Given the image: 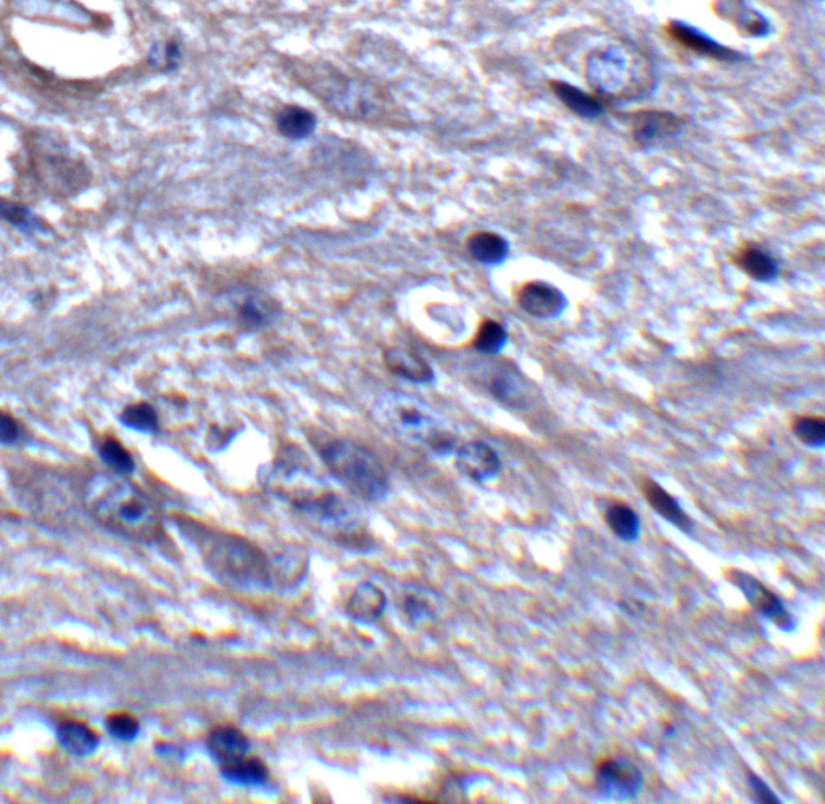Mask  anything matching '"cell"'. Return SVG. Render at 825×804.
Wrapping results in <instances>:
<instances>
[{
    "label": "cell",
    "mask_w": 825,
    "mask_h": 804,
    "mask_svg": "<svg viewBox=\"0 0 825 804\" xmlns=\"http://www.w3.org/2000/svg\"><path fill=\"white\" fill-rule=\"evenodd\" d=\"M89 510L113 532L137 542L157 540L162 519L155 503L123 474L100 473L86 487Z\"/></svg>",
    "instance_id": "6da1fadb"
},
{
    "label": "cell",
    "mask_w": 825,
    "mask_h": 804,
    "mask_svg": "<svg viewBox=\"0 0 825 804\" xmlns=\"http://www.w3.org/2000/svg\"><path fill=\"white\" fill-rule=\"evenodd\" d=\"M192 532L199 539L205 566L218 581L242 590H262L270 585L271 566L257 545L239 535L202 526Z\"/></svg>",
    "instance_id": "7a4b0ae2"
},
{
    "label": "cell",
    "mask_w": 825,
    "mask_h": 804,
    "mask_svg": "<svg viewBox=\"0 0 825 804\" xmlns=\"http://www.w3.org/2000/svg\"><path fill=\"white\" fill-rule=\"evenodd\" d=\"M302 71L303 75H299L300 83L340 117L374 120L384 117L392 105L389 97L374 88L373 84L349 78L328 65H305Z\"/></svg>",
    "instance_id": "3957f363"
},
{
    "label": "cell",
    "mask_w": 825,
    "mask_h": 804,
    "mask_svg": "<svg viewBox=\"0 0 825 804\" xmlns=\"http://www.w3.org/2000/svg\"><path fill=\"white\" fill-rule=\"evenodd\" d=\"M374 418L403 439L428 445L436 453L452 452L455 439L431 408L418 398L386 394L373 408Z\"/></svg>",
    "instance_id": "277c9868"
},
{
    "label": "cell",
    "mask_w": 825,
    "mask_h": 804,
    "mask_svg": "<svg viewBox=\"0 0 825 804\" xmlns=\"http://www.w3.org/2000/svg\"><path fill=\"white\" fill-rule=\"evenodd\" d=\"M320 456L329 473L361 500L379 502L389 494L386 469L366 448L350 440L328 439L320 445Z\"/></svg>",
    "instance_id": "5b68a950"
},
{
    "label": "cell",
    "mask_w": 825,
    "mask_h": 804,
    "mask_svg": "<svg viewBox=\"0 0 825 804\" xmlns=\"http://www.w3.org/2000/svg\"><path fill=\"white\" fill-rule=\"evenodd\" d=\"M30 160L39 186L50 197H73L91 183L88 166L46 134L31 139Z\"/></svg>",
    "instance_id": "8992f818"
},
{
    "label": "cell",
    "mask_w": 825,
    "mask_h": 804,
    "mask_svg": "<svg viewBox=\"0 0 825 804\" xmlns=\"http://www.w3.org/2000/svg\"><path fill=\"white\" fill-rule=\"evenodd\" d=\"M263 482L271 494L291 503L299 513L332 492L318 474L289 458L274 461Z\"/></svg>",
    "instance_id": "52a82bcc"
},
{
    "label": "cell",
    "mask_w": 825,
    "mask_h": 804,
    "mask_svg": "<svg viewBox=\"0 0 825 804\" xmlns=\"http://www.w3.org/2000/svg\"><path fill=\"white\" fill-rule=\"evenodd\" d=\"M635 67L631 55L621 47H608L590 57L587 78L602 96L619 97L634 91Z\"/></svg>",
    "instance_id": "ba28073f"
},
{
    "label": "cell",
    "mask_w": 825,
    "mask_h": 804,
    "mask_svg": "<svg viewBox=\"0 0 825 804\" xmlns=\"http://www.w3.org/2000/svg\"><path fill=\"white\" fill-rule=\"evenodd\" d=\"M726 576L735 587L742 590L745 598L750 601L751 606L759 614H763L764 618L769 619L772 624H776L780 630H784L787 634L795 632L798 622L793 618V614L785 608L784 603L780 601L776 593L767 589L763 582L758 581L756 577L747 574V572L740 571V569H729Z\"/></svg>",
    "instance_id": "9c48e42d"
},
{
    "label": "cell",
    "mask_w": 825,
    "mask_h": 804,
    "mask_svg": "<svg viewBox=\"0 0 825 804\" xmlns=\"http://www.w3.org/2000/svg\"><path fill=\"white\" fill-rule=\"evenodd\" d=\"M597 790L603 798L613 801L634 800L643 787L639 767L624 758H605L597 764Z\"/></svg>",
    "instance_id": "30bf717a"
},
{
    "label": "cell",
    "mask_w": 825,
    "mask_h": 804,
    "mask_svg": "<svg viewBox=\"0 0 825 804\" xmlns=\"http://www.w3.org/2000/svg\"><path fill=\"white\" fill-rule=\"evenodd\" d=\"M668 31L671 38L676 39L677 44L687 47V49L697 52L703 57H708V59L726 63L745 62L747 60L745 55L740 54L737 50L722 46L721 42L698 30L697 26L689 25L685 21H671Z\"/></svg>",
    "instance_id": "8fae6325"
},
{
    "label": "cell",
    "mask_w": 825,
    "mask_h": 804,
    "mask_svg": "<svg viewBox=\"0 0 825 804\" xmlns=\"http://www.w3.org/2000/svg\"><path fill=\"white\" fill-rule=\"evenodd\" d=\"M682 126L684 121L674 113L643 110L632 117V137L639 146H656L679 134Z\"/></svg>",
    "instance_id": "7c38bea8"
},
{
    "label": "cell",
    "mask_w": 825,
    "mask_h": 804,
    "mask_svg": "<svg viewBox=\"0 0 825 804\" xmlns=\"http://www.w3.org/2000/svg\"><path fill=\"white\" fill-rule=\"evenodd\" d=\"M519 307L535 318H553L566 307V297L560 289L542 281L526 282L518 292Z\"/></svg>",
    "instance_id": "4fadbf2b"
},
{
    "label": "cell",
    "mask_w": 825,
    "mask_h": 804,
    "mask_svg": "<svg viewBox=\"0 0 825 804\" xmlns=\"http://www.w3.org/2000/svg\"><path fill=\"white\" fill-rule=\"evenodd\" d=\"M457 466L469 479L484 482L494 479L500 473L502 463L490 445L484 442H468L457 452Z\"/></svg>",
    "instance_id": "5bb4252c"
},
{
    "label": "cell",
    "mask_w": 825,
    "mask_h": 804,
    "mask_svg": "<svg viewBox=\"0 0 825 804\" xmlns=\"http://www.w3.org/2000/svg\"><path fill=\"white\" fill-rule=\"evenodd\" d=\"M642 494L648 505L660 514L661 518L674 524L679 531L692 534L693 527H695L692 518L680 508L679 502L669 494L668 490L656 484L650 477H643Z\"/></svg>",
    "instance_id": "9a60e30c"
},
{
    "label": "cell",
    "mask_w": 825,
    "mask_h": 804,
    "mask_svg": "<svg viewBox=\"0 0 825 804\" xmlns=\"http://www.w3.org/2000/svg\"><path fill=\"white\" fill-rule=\"evenodd\" d=\"M208 751L218 766L236 763L249 753V740L233 726L216 727L208 737Z\"/></svg>",
    "instance_id": "2e32d148"
},
{
    "label": "cell",
    "mask_w": 825,
    "mask_h": 804,
    "mask_svg": "<svg viewBox=\"0 0 825 804\" xmlns=\"http://www.w3.org/2000/svg\"><path fill=\"white\" fill-rule=\"evenodd\" d=\"M553 94L560 99L561 104L582 120H597L605 113V105L597 97L590 96L582 89L564 81H552Z\"/></svg>",
    "instance_id": "e0dca14e"
},
{
    "label": "cell",
    "mask_w": 825,
    "mask_h": 804,
    "mask_svg": "<svg viewBox=\"0 0 825 804\" xmlns=\"http://www.w3.org/2000/svg\"><path fill=\"white\" fill-rule=\"evenodd\" d=\"M386 593L379 589L378 585L371 582H363L358 585L349 603H347V613L353 619L361 622H373L381 618L386 610Z\"/></svg>",
    "instance_id": "ac0fdd59"
},
{
    "label": "cell",
    "mask_w": 825,
    "mask_h": 804,
    "mask_svg": "<svg viewBox=\"0 0 825 804\" xmlns=\"http://www.w3.org/2000/svg\"><path fill=\"white\" fill-rule=\"evenodd\" d=\"M384 361L392 373L408 381L429 382L434 379V371L428 361L411 350L389 349L384 353Z\"/></svg>",
    "instance_id": "d6986e66"
},
{
    "label": "cell",
    "mask_w": 825,
    "mask_h": 804,
    "mask_svg": "<svg viewBox=\"0 0 825 804\" xmlns=\"http://www.w3.org/2000/svg\"><path fill=\"white\" fill-rule=\"evenodd\" d=\"M722 13L732 18L738 30L745 31L751 38H767L772 33L771 23L761 13L751 9L745 0H721Z\"/></svg>",
    "instance_id": "ffe728a7"
},
{
    "label": "cell",
    "mask_w": 825,
    "mask_h": 804,
    "mask_svg": "<svg viewBox=\"0 0 825 804\" xmlns=\"http://www.w3.org/2000/svg\"><path fill=\"white\" fill-rule=\"evenodd\" d=\"M734 262L743 273L758 282L772 281L779 273L776 260L763 249L751 244L745 245L735 253Z\"/></svg>",
    "instance_id": "44dd1931"
},
{
    "label": "cell",
    "mask_w": 825,
    "mask_h": 804,
    "mask_svg": "<svg viewBox=\"0 0 825 804\" xmlns=\"http://www.w3.org/2000/svg\"><path fill=\"white\" fill-rule=\"evenodd\" d=\"M276 128L289 141H302L315 131L316 117L307 108L289 105L278 113Z\"/></svg>",
    "instance_id": "7402d4cb"
},
{
    "label": "cell",
    "mask_w": 825,
    "mask_h": 804,
    "mask_svg": "<svg viewBox=\"0 0 825 804\" xmlns=\"http://www.w3.org/2000/svg\"><path fill=\"white\" fill-rule=\"evenodd\" d=\"M468 250L474 260L484 265H498L505 262L510 245L505 237L492 231H477L468 239Z\"/></svg>",
    "instance_id": "603a6c76"
},
{
    "label": "cell",
    "mask_w": 825,
    "mask_h": 804,
    "mask_svg": "<svg viewBox=\"0 0 825 804\" xmlns=\"http://www.w3.org/2000/svg\"><path fill=\"white\" fill-rule=\"evenodd\" d=\"M221 774L231 784L244 785V787H258V785L266 784V780L270 777V771L262 759L249 758V756H244L229 766L221 767Z\"/></svg>",
    "instance_id": "cb8c5ba5"
},
{
    "label": "cell",
    "mask_w": 825,
    "mask_h": 804,
    "mask_svg": "<svg viewBox=\"0 0 825 804\" xmlns=\"http://www.w3.org/2000/svg\"><path fill=\"white\" fill-rule=\"evenodd\" d=\"M276 313H278L276 303L265 297V295L258 294L245 297L241 307L237 308L239 323L244 328L250 329V331L263 328L266 324L271 323Z\"/></svg>",
    "instance_id": "d4e9b609"
},
{
    "label": "cell",
    "mask_w": 825,
    "mask_h": 804,
    "mask_svg": "<svg viewBox=\"0 0 825 804\" xmlns=\"http://www.w3.org/2000/svg\"><path fill=\"white\" fill-rule=\"evenodd\" d=\"M63 748L75 756H89L97 750L99 737L94 730L81 722H65L59 729Z\"/></svg>",
    "instance_id": "484cf974"
},
{
    "label": "cell",
    "mask_w": 825,
    "mask_h": 804,
    "mask_svg": "<svg viewBox=\"0 0 825 804\" xmlns=\"http://www.w3.org/2000/svg\"><path fill=\"white\" fill-rule=\"evenodd\" d=\"M605 521L619 540L622 542H637L640 537L639 514L626 503L616 502L608 506Z\"/></svg>",
    "instance_id": "4316f807"
},
{
    "label": "cell",
    "mask_w": 825,
    "mask_h": 804,
    "mask_svg": "<svg viewBox=\"0 0 825 804\" xmlns=\"http://www.w3.org/2000/svg\"><path fill=\"white\" fill-rule=\"evenodd\" d=\"M99 452L102 460L117 474L128 476L136 468L133 455L115 437H107V439L102 440Z\"/></svg>",
    "instance_id": "83f0119b"
},
{
    "label": "cell",
    "mask_w": 825,
    "mask_h": 804,
    "mask_svg": "<svg viewBox=\"0 0 825 804\" xmlns=\"http://www.w3.org/2000/svg\"><path fill=\"white\" fill-rule=\"evenodd\" d=\"M792 431L796 439L809 447L819 448L825 444V421L822 416H796L793 419Z\"/></svg>",
    "instance_id": "f1b7e54d"
},
{
    "label": "cell",
    "mask_w": 825,
    "mask_h": 804,
    "mask_svg": "<svg viewBox=\"0 0 825 804\" xmlns=\"http://www.w3.org/2000/svg\"><path fill=\"white\" fill-rule=\"evenodd\" d=\"M121 423L134 431L155 432L158 429V415L149 403H133L121 413Z\"/></svg>",
    "instance_id": "f546056e"
},
{
    "label": "cell",
    "mask_w": 825,
    "mask_h": 804,
    "mask_svg": "<svg viewBox=\"0 0 825 804\" xmlns=\"http://www.w3.org/2000/svg\"><path fill=\"white\" fill-rule=\"evenodd\" d=\"M506 337L508 336L502 324L494 320H486L479 326V331L474 337V349L492 355L505 347Z\"/></svg>",
    "instance_id": "4dcf8cb0"
},
{
    "label": "cell",
    "mask_w": 825,
    "mask_h": 804,
    "mask_svg": "<svg viewBox=\"0 0 825 804\" xmlns=\"http://www.w3.org/2000/svg\"><path fill=\"white\" fill-rule=\"evenodd\" d=\"M0 220L7 221V223L23 229V231H34V229L41 228L38 223V218L17 202H10V200L2 199L0 197Z\"/></svg>",
    "instance_id": "1f68e13d"
},
{
    "label": "cell",
    "mask_w": 825,
    "mask_h": 804,
    "mask_svg": "<svg viewBox=\"0 0 825 804\" xmlns=\"http://www.w3.org/2000/svg\"><path fill=\"white\" fill-rule=\"evenodd\" d=\"M181 47L178 42L168 41L166 44H157L150 50L149 63L162 71H173L181 62Z\"/></svg>",
    "instance_id": "d6a6232c"
},
{
    "label": "cell",
    "mask_w": 825,
    "mask_h": 804,
    "mask_svg": "<svg viewBox=\"0 0 825 804\" xmlns=\"http://www.w3.org/2000/svg\"><path fill=\"white\" fill-rule=\"evenodd\" d=\"M107 727L112 737L121 742H133L141 730L137 719L129 714H113L107 721Z\"/></svg>",
    "instance_id": "836d02e7"
},
{
    "label": "cell",
    "mask_w": 825,
    "mask_h": 804,
    "mask_svg": "<svg viewBox=\"0 0 825 804\" xmlns=\"http://www.w3.org/2000/svg\"><path fill=\"white\" fill-rule=\"evenodd\" d=\"M492 392L498 400L505 403H516L521 400V392H519L515 381L510 378V374H498L492 382Z\"/></svg>",
    "instance_id": "e575fe53"
},
{
    "label": "cell",
    "mask_w": 825,
    "mask_h": 804,
    "mask_svg": "<svg viewBox=\"0 0 825 804\" xmlns=\"http://www.w3.org/2000/svg\"><path fill=\"white\" fill-rule=\"evenodd\" d=\"M405 611H407L408 618L415 622L426 621L432 616L431 603L419 593H413L405 598Z\"/></svg>",
    "instance_id": "d590c367"
},
{
    "label": "cell",
    "mask_w": 825,
    "mask_h": 804,
    "mask_svg": "<svg viewBox=\"0 0 825 804\" xmlns=\"http://www.w3.org/2000/svg\"><path fill=\"white\" fill-rule=\"evenodd\" d=\"M23 437V427L9 413L0 411V444L13 445Z\"/></svg>",
    "instance_id": "8d00e7d4"
},
{
    "label": "cell",
    "mask_w": 825,
    "mask_h": 804,
    "mask_svg": "<svg viewBox=\"0 0 825 804\" xmlns=\"http://www.w3.org/2000/svg\"><path fill=\"white\" fill-rule=\"evenodd\" d=\"M748 782H750L751 792H753V796H755V800L758 801V803H782V801L779 800V796L772 792L771 788L767 787L766 782H764L763 779H759L758 775H748Z\"/></svg>",
    "instance_id": "74e56055"
}]
</instances>
